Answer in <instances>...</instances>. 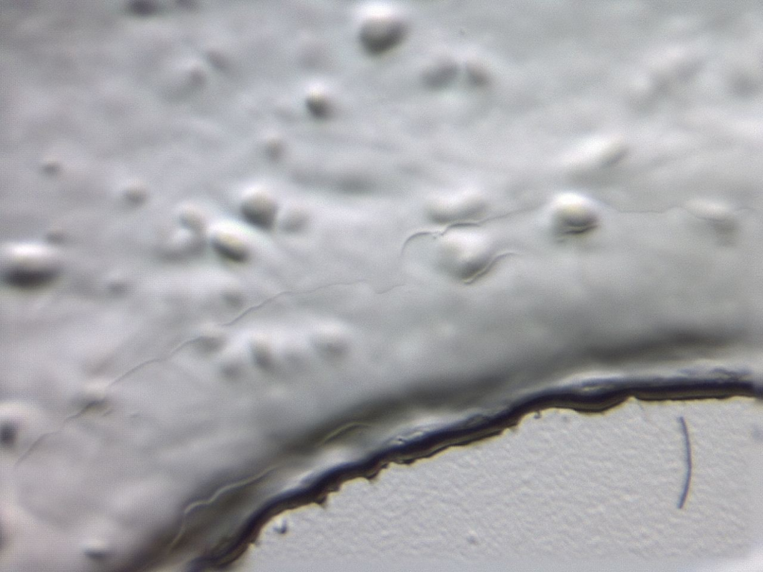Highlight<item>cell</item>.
Returning a JSON list of instances; mask_svg holds the SVG:
<instances>
[{
	"label": "cell",
	"instance_id": "obj_5",
	"mask_svg": "<svg viewBox=\"0 0 763 572\" xmlns=\"http://www.w3.org/2000/svg\"><path fill=\"white\" fill-rule=\"evenodd\" d=\"M85 554L86 557L96 561H106L111 556V554L107 552L88 551Z\"/></svg>",
	"mask_w": 763,
	"mask_h": 572
},
{
	"label": "cell",
	"instance_id": "obj_2",
	"mask_svg": "<svg viewBox=\"0 0 763 572\" xmlns=\"http://www.w3.org/2000/svg\"><path fill=\"white\" fill-rule=\"evenodd\" d=\"M546 227L558 239L575 240L595 233L600 227L602 216L591 199L577 193H563L554 196L547 205Z\"/></svg>",
	"mask_w": 763,
	"mask_h": 572
},
{
	"label": "cell",
	"instance_id": "obj_4",
	"mask_svg": "<svg viewBox=\"0 0 763 572\" xmlns=\"http://www.w3.org/2000/svg\"><path fill=\"white\" fill-rule=\"evenodd\" d=\"M14 430L11 426H6L2 431V442L7 446H11L14 441Z\"/></svg>",
	"mask_w": 763,
	"mask_h": 572
},
{
	"label": "cell",
	"instance_id": "obj_1",
	"mask_svg": "<svg viewBox=\"0 0 763 572\" xmlns=\"http://www.w3.org/2000/svg\"><path fill=\"white\" fill-rule=\"evenodd\" d=\"M447 231L446 256L464 280L478 279L512 254L480 228L454 229Z\"/></svg>",
	"mask_w": 763,
	"mask_h": 572
},
{
	"label": "cell",
	"instance_id": "obj_3",
	"mask_svg": "<svg viewBox=\"0 0 763 572\" xmlns=\"http://www.w3.org/2000/svg\"><path fill=\"white\" fill-rule=\"evenodd\" d=\"M54 280V274L44 271H26L11 274L9 283L21 288H37L44 286Z\"/></svg>",
	"mask_w": 763,
	"mask_h": 572
}]
</instances>
